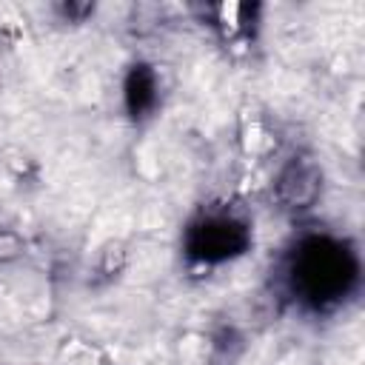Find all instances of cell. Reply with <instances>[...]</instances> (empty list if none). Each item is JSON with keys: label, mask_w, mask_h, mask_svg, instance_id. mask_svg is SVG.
Here are the masks:
<instances>
[{"label": "cell", "mask_w": 365, "mask_h": 365, "mask_svg": "<svg viewBox=\"0 0 365 365\" xmlns=\"http://www.w3.org/2000/svg\"><path fill=\"white\" fill-rule=\"evenodd\" d=\"M157 103V77L148 66H134L125 77V106L131 117H143Z\"/></svg>", "instance_id": "277c9868"}, {"label": "cell", "mask_w": 365, "mask_h": 365, "mask_svg": "<svg viewBox=\"0 0 365 365\" xmlns=\"http://www.w3.org/2000/svg\"><path fill=\"white\" fill-rule=\"evenodd\" d=\"M356 257L345 245L328 237H311L294 257V288L319 308L345 297L356 282Z\"/></svg>", "instance_id": "6da1fadb"}, {"label": "cell", "mask_w": 365, "mask_h": 365, "mask_svg": "<svg viewBox=\"0 0 365 365\" xmlns=\"http://www.w3.org/2000/svg\"><path fill=\"white\" fill-rule=\"evenodd\" d=\"M248 242H251L248 225L234 217H205L194 222L185 237L188 254L202 262H220L237 257L248 248Z\"/></svg>", "instance_id": "7a4b0ae2"}, {"label": "cell", "mask_w": 365, "mask_h": 365, "mask_svg": "<svg viewBox=\"0 0 365 365\" xmlns=\"http://www.w3.org/2000/svg\"><path fill=\"white\" fill-rule=\"evenodd\" d=\"M319 188H322V174L305 157H294L277 177V197L285 208L314 205V200L319 197Z\"/></svg>", "instance_id": "3957f363"}]
</instances>
